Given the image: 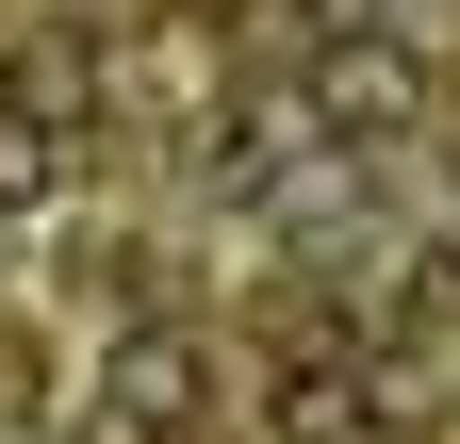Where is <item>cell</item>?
Returning a JSON list of instances; mask_svg holds the SVG:
<instances>
[{
	"mask_svg": "<svg viewBox=\"0 0 460 444\" xmlns=\"http://www.w3.org/2000/svg\"><path fill=\"white\" fill-rule=\"evenodd\" d=\"M411 329H460V247H411Z\"/></svg>",
	"mask_w": 460,
	"mask_h": 444,
	"instance_id": "4",
	"label": "cell"
},
{
	"mask_svg": "<svg viewBox=\"0 0 460 444\" xmlns=\"http://www.w3.org/2000/svg\"><path fill=\"white\" fill-rule=\"evenodd\" d=\"M83 182V148H66V116H33V99H0V214H49Z\"/></svg>",
	"mask_w": 460,
	"mask_h": 444,
	"instance_id": "3",
	"label": "cell"
},
{
	"mask_svg": "<svg viewBox=\"0 0 460 444\" xmlns=\"http://www.w3.org/2000/svg\"><path fill=\"white\" fill-rule=\"evenodd\" d=\"M313 116H329V148H411V132H428V67H411V33L345 17V33L313 49Z\"/></svg>",
	"mask_w": 460,
	"mask_h": 444,
	"instance_id": "2",
	"label": "cell"
},
{
	"mask_svg": "<svg viewBox=\"0 0 460 444\" xmlns=\"http://www.w3.org/2000/svg\"><path fill=\"white\" fill-rule=\"evenodd\" d=\"M83 444H214V346L181 313H132L83 378Z\"/></svg>",
	"mask_w": 460,
	"mask_h": 444,
	"instance_id": "1",
	"label": "cell"
}]
</instances>
